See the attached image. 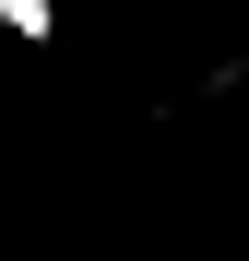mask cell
<instances>
[{
	"instance_id": "cell-1",
	"label": "cell",
	"mask_w": 249,
	"mask_h": 261,
	"mask_svg": "<svg viewBox=\"0 0 249 261\" xmlns=\"http://www.w3.org/2000/svg\"><path fill=\"white\" fill-rule=\"evenodd\" d=\"M0 24H12V36H36V48H48V36H60V0H0Z\"/></svg>"
}]
</instances>
